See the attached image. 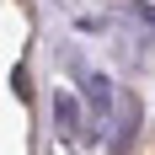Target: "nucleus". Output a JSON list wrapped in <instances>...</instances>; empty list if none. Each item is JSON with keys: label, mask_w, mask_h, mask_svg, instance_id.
<instances>
[{"label": "nucleus", "mask_w": 155, "mask_h": 155, "mask_svg": "<svg viewBox=\"0 0 155 155\" xmlns=\"http://www.w3.org/2000/svg\"><path fill=\"white\" fill-rule=\"evenodd\" d=\"M59 118H64V128H75L80 112H75V102H70V96H59Z\"/></svg>", "instance_id": "1"}]
</instances>
